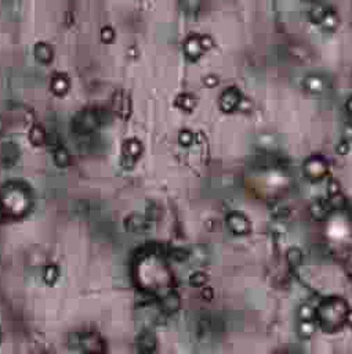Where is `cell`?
I'll use <instances>...</instances> for the list:
<instances>
[{"label":"cell","mask_w":352,"mask_h":354,"mask_svg":"<svg viewBox=\"0 0 352 354\" xmlns=\"http://www.w3.org/2000/svg\"><path fill=\"white\" fill-rule=\"evenodd\" d=\"M32 194L22 183H9L0 191V213L7 219H20L32 208Z\"/></svg>","instance_id":"6da1fadb"},{"label":"cell","mask_w":352,"mask_h":354,"mask_svg":"<svg viewBox=\"0 0 352 354\" xmlns=\"http://www.w3.org/2000/svg\"><path fill=\"white\" fill-rule=\"evenodd\" d=\"M349 311L347 302L341 298H328L316 307V320L323 331L336 332L347 322Z\"/></svg>","instance_id":"7a4b0ae2"},{"label":"cell","mask_w":352,"mask_h":354,"mask_svg":"<svg viewBox=\"0 0 352 354\" xmlns=\"http://www.w3.org/2000/svg\"><path fill=\"white\" fill-rule=\"evenodd\" d=\"M100 126H101V116H100V111L95 109H83L74 119V130L80 136H87L90 133H94Z\"/></svg>","instance_id":"3957f363"},{"label":"cell","mask_w":352,"mask_h":354,"mask_svg":"<svg viewBox=\"0 0 352 354\" xmlns=\"http://www.w3.org/2000/svg\"><path fill=\"white\" fill-rule=\"evenodd\" d=\"M79 347L84 354H104L107 344L97 332H84L80 335Z\"/></svg>","instance_id":"277c9868"},{"label":"cell","mask_w":352,"mask_h":354,"mask_svg":"<svg viewBox=\"0 0 352 354\" xmlns=\"http://www.w3.org/2000/svg\"><path fill=\"white\" fill-rule=\"evenodd\" d=\"M304 173L311 180H321L328 173V162L319 155L309 157L304 162Z\"/></svg>","instance_id":"5b68a950"},{"label":"cell","mask_w":352,"mask_h":354,"mask_svg":"<svg viewBox=\"0 0 352 354\" xmlns=\"http://www.w3.org/2000/svg\"><path fill=\"white\" fill-rule=\"evenodd\" d=\"M141 154H142L141 143H140L138 140H136V138H130V140H127V141L124 143V145H123L122 165L124 166V169H132Z\"/></svg>","instance_id":"8992f818"},{"label":"cell","mask_w":352,"mask_h":354,"mask_svg":"<svg viewBox=\"0 0 352 354\" xmlns=\"http://www.w3.org/2000/svg\"><path fill=\"white\" fill-rule=\"evenodd\" d=\"M227 226L231 231L238 235H246L250 232L249 219L240 212H231L227 216Z\"/></svg>","instance_id":"52a82bcc"},{"label":"cell","mask_w":352,"mask_h":354,"mask_svg":"<svg viewBox=\"0 0 352 354\" xmlns=\"http://www.w3.org/2000/svg\"><path fill=\"white\" fill-rule=\"evenodd\" d=\"M20 148L14 141H6L0 148V162L6 169H10L20 159Z\"/></svg>","instance_id":"ba28073f"},{"label":"cell","mask_w":352,"mask_h":354,"mask_svg":"<svg viewBox=\"0 0 352 354\" xmlns=\"http://www.w3.org/2000/svg\"><path fill=\"white\" fill-rule=\"evenodd\" d=\"M112 111L116 113L119 118L127 119L130 112H132V103L129 99L127 94L123 92H116L112 97Z\"/></svg>","instance_id":"9c48e42d"},{"label":"cell","mask_w":352,"mask_h":354,"mask_svg":"<svg viewBox=\"0 0 352 354\" xmlns=\"http://www.w3.org/2000/svg\"><path fill=\"white\" fill-rule=\"evenodd\" d=\"M156 338L149 331H144L138 335L137 350L140 354H153L156 350Z\"/></svg>","instance_id":"30bf717a"},{"label":"cell","mask_w":352,"mask_h":354,"mask_svg":"<svg viewBox=\"0 0 352 354\" xmlns=\"http://www.w3.org/2000/svg\"><path fill=\"white\" fill-rule=\"evenodd\" d=\"M124 227L129 232H133V234H141V232L147 231L148 227H149V223L144 216L141 215H130V216L126 217L124 220Z\"/></svg>","instance_id":"8fae6325"},{"label":"cell","mask_w":352,"mask_h":354,"mask_svg":"<svg viewBox=\"0 0 352 354\" xmlns=\"http://www.w3.org/2000/svg\"><path fill=\"white\" fill-rule=\"evenodd\" d=\"M69 87H71V83H69V79L67 75H54L53 79H51V83H50V88H51L53 94L58 96V97H62V96L68 93Z\"/></svg>","instance_id":"7c38bea8"},{"label":"cell","mask_w":352,"mask_h":354,"mask_svg":"<svg viewBox=\"0 0 352 354\" xmlns=\"http://www.w3.org/2000/svg\"><path fill=\"white\" fill-rule=\"evenodd\" d=\"M180 305H181V300H180V296L177 295L174 290H170L167 292L166 295L163 296L161 299V307L163 313L166 314H171V313H176L177 310L180 309Z\"/></svg>","instance_id":"4fadbf2b"},{"label":"cell","mask_w":352,"mask_h":354,"mask_svg":"<svg viewBox=\"0 0 352 354\" xmlns=\"http://www.w3.org/2000/svg\"><path fill=\"white\" fill-rule=\"evenodd\" d=\"M205 46H203V38H198V36H191L189 39L186 40L184 44V51L189 58H198L201 57V54L205 51Z\"/></svg>","instance_id":"5bb4252c"},{"label":"cell","mask_w":352,"mask_h":354,"mask_svg":"<svg viewBox=\"0 0 352 354\" xmlns=\"http://www.w3.org/2000/svg\"><path fill=\"white\" fill-rule=\"evenodd\" d=\"M34 54L35 58L38 60L40 64L43 65L50 64L54 58V51L53 49H51V46L47 43H43V42H40V43H38L35 46Z\"/></svg>","instance_id":"9a60e30c"},{"label":"cell","mask_w":352,"mask_h":354,"mask_svg":"<svg viewBox=\"0 0 352 354\" xmlns=\"http://www.w3.org/2000/svg\"><path fill=\"white\" fill-rule=\"evenodd\" d=\"M240 103V94L235 88H228L221 96V107L225 111H234Z\"/></svg>","instance_id":"2e32d148"},{"label":"cell","mask_w":352,"mask_h":354,"mask_svg":"<svg viewBox=\"0 0 352 354\" xmlns=\"http://www.w3.org/2000/svg\"><path fill=\"white\" fill-rule=\"evenodd\" d=\"M46 137H47V133L40 125H34L29 129V141L35 147H43L46 144Z\"/></svg>","instance_id":"e0dca14e"},{"label":"cell","mask_w":352,"mask_h":354,"mask_svg":"<svg viewBox=\"0 0 352 354\" xmlns=\"http://www.w3.org/2000/svg\"><path fill=\"white\" fill-rule=\"evenodd\" d=\"M329 211H330L329 202L323 201V199H318L311 205V215L315 220H325L329 215Z\"/></svg>","instance_id":"ac0fdd59"},{"label":"cell","mask_w":352,"mask_h":354,"mask_svg":"<svg viewBox=\"0 0 352 354\" xmlns=\"http://www.w3.org/2000/svg\"><path fill=\"white\" fill-rule=\"evenodd\" d=\"M54 162H55V165H57L59 169H65V167L71 166L72 159H71V154H69L68 150L62 147V145L59 148H57V150L54 151Z\"/></svg>","instance_id":"d6986e66"},{"label":"cell","mask_w":352,"mask_h":354,"mask_svg":"<svg viewBox=\"0 0 352 354\" xmlns=\"http://www.w3.org/2000/svg\"><path fill=\"white\" fill-rule=\"evenodd\" d=\"M326 15H328V11H326V7L322 3H319V2L312 3L311 9H309V18L313 22H323Z\"/></svg>","instance_id":"ffe728a7"},{"label":"cell","mask_w":352,"mask_h":354,"mask_svg":"<svg viewBox=\"0 0 352 354\" xmlns=\"http://www.w3.org/2000/svg\"><path fill=\"white\" fill-rule=\"evenodd\" d=\"M59 277L58 267L55 264H49L44 267L43 270V281L47 285H54Z\"/></svg>","instance_id":"44dd1931"},{"label":"cell","mask_w":352,"mask_h":354,"mask_svg":"<svg viewBox=\"0 0 352 354\" xmlns=\"http://www.w3.org/2000/svg\"><path fill=\"white\" fill-rule=\"evenodd\" d=\"M315 322L313 321H300L299 327H297V332H299L300 338L303 339H309L312 338V335L315 334Z\"/></svg>","instance_id":"7402d4cb"},{"label":"cell","mask_w":352,"mask_h":354,"mask_svg":"<svg viewBox=\"0 0 352 354\" xmlns=\"http://www.w3.org/2000/svg\"><path fill=\"white\" fill-rule=\"evenodd\" d=\"M286 259H287V263L292 267H299L303 263V252L300 251L299 248L293 246L286 252Z\"/></svg>","instance_id":"603a6c76"},{"label":"cell","mask_w":352,"mask_h":354,"mask_svg":"<svg viewBox=\"0 0 352 354\" xmlns=\"http://www.w3.org/2000/svg\"><path fill=\"white\" fill-rule=\"evenodd\" d=\"M316 317V309H313L311 305H304L300 306L299 309V318L300 321H313Z\"/></svg>","instance_id":"cb8c5ba5"},{"label":"cell","mask_w":352,"mask_h":354,"mask_svg":"<svg viewBox=\"0 0 352 354\" xmlns=\"http://www.w3.org/2000/svg\"><path fill=\"white\" fill-rule=\"evenodd\" d=\"M169 256L171 259H174L177 261H184L189 257V252L186 251L185 248H181V246H173L169 249Z\"/></svg>","instance_id":"d4e9b609"},{"label":"cell","mask_w":352,"mask_h":354,"mask_svg":"<svg viewBox=\"0 0 352 354\" xmlns=\"http://www.w3.org/2000/svg\"><path fill=\"white\" fill-rule=\"evenodd\" d=\"M328 202L330 209H336V211H340V209H342V208L345 206V199H344V197H342L341 194L332 195Z\"/></svg>","instance_id":"484cf974"},{"label":"cell","mask_w":352,"mask_h":354,"mask_svg":"<svg viewBox=\"0 0 352 354\" xmlns=\"http://www.w3.org/2000/svg\"><path fill=\"white\" fill-rule=\"evenodd\" d=\"M44 145H47L53 153L57 150V148L61 147V143H59V137H58V134H57V132H51V134H47V137H46V144H44Z\"/></svg>","instance_id":"4316f807"},{"label":"cell","mask_w":352,"mask_h":354,"mask_svg":"<svg viewBox=\"0 0 352 354\" xmlns=\"http://www.w3.org/2000/svg\"><path fill=\"white\" fill-rule=\"evenodd\" d=\"M206 280H207L206 274H203L201 271H195L189 277V284L194 286H203L206 284Z\"/></svg>","instance_id":"83f0119b"},{"label":"cell","mask_w":352,"mask_h":354,"mask_svg":"<svg viewBox=\"0 0 352 354\" xmlns=\"http://www.w3.org/2000/svg\"><path fill=\"white\" fill-rule=\"evenodd\" d=\"M192 256H194V259H195L198 263H205V261L207 260V257H209L207 249H206L205 246H196L195 249H194V252H192Z\"/></svg>","instance_id":"f1b7e54d"},{"label":"cell","mask_w":352,"mask_h":354,"mask_svg":"<svg viewBox=\"0 0 352 354\" xmlns=\"http://www.w3.org/2000/svg\"><path fill=\"white\" fill-rule=\"evenodd\" d=\"M305 86L311 92H321L323 88V82L319 78H308L305 82Z\"/></svg>","instance_id":"f546056e"},{"label":"cell","mask_w":352,"mask_h":354,"mask_svg":"<svg viewBox=\"0 0 352 354\" xmlns=\"http://www.w3.org/2000/svg\"><path fill=\"white\" fill-rule=\"evenodd\" d=\"M100 38L104 43H111L115 39V31L111 26H104L101 29V34H100Z\"/></svg>","instance_id":"4dcf8cb0"},{"label":"cell","mask_w":352,"mask_h":354,"mask_svg":"<svg viewBox=\"0 0 352 354\" xmlns=\"http://www.w3.org/2000/svg\"><path fill=\"white\" fill-rule=\"evenodd\" d=\"M271 212H272V216L278 217V219H283V217H286L289 215V209L284 205H282V203L275 205Z\"/></svg>","instance_id":"1f68e13d"},{"label":"cell","mask_w":352,"mask_h":354,"mask_svg":"<svg viewBox=\"0 0 352 354\" xmlns=\"http://www.w3.org/2000/svg\"><path fill=\"white\" fill-rule=\"evenodd\" d=\"M178 104H180V107H181V108L189 111V109L194 107V99H192L191 96H186V94H184V96H181V97L178 99Z\"/></svg>","instance_id":"d6a6232c"},{"label":"cell","mask_w":352,"mask_h":354,"mask_svg":"<svg viewBox=\"0 0 352 354\" xmlns=\"http://www.w3.org/2000/svg\"><path fill=\"white\" fill-rule=\"evenodd\" d=\"M328 192L330 197L336 195V194H340V184L336 180H330L328 184Z\"/></svg>","instance_id":"836d02e7"},{"label":"cell","mask_w":352,"mask_h":354,"mask_svg":"<svg viewBox=\"0 0 352 354\" xmlns=\"http://www.w3.org/2000/svg\"><path fill=\"white\" fill-rule=\"evenodd\" d=\"M192 141H194V136H192L189 132H181L180 134V143L184 144V145H191Z\"/></svg>","instance_id":"e575fe53"},{"label":"cell","mask_w":352,"mask_h":354,"mask_svg":"<svg viewBox=\"0 0 352 354\" xmlns=\"http://www.w3.org/2000/svg\"><path fill=\"white\" fill-rule=\"evenodd\" d=\"M348 150H349V145H348L347 141H344V143H341L337 147V151L341 154V155H345V154L348 153Z\"/></svg>","instance_id":"d590c367"},{"label":"cell","mask_w":352,"mask_h":354,"mask_svg":"<svg viewBox=\"0 0 352 354\" xmlns=\"http://www.w3.org/2000/svg\"><path fill=\"white\" fill-rule=\"evenodd\" d=\"M202 296H203L206 300H210L211 298H213V290H211L210 288H203V289H202Z\"/></svg>","instance_id":"8d00e7d4"},{"label":"cell","mask_w":352,"mask_h":354,"mask_svg":"<svg viewBox=\"0 0 352 354\" xmlns=\"http://www.w3.org/2000/svg\"><path fill=\"white\" fill-rule=\"evenodd\" d=\"M347 111L349 113V116H352V97L347 101Z\"/></svg>","instance_id":"74e56055"},{"label":"cell","mask_w":352,"mask_h":354,"mask_svg":"<svg viewBox=\"0 0 352 354\" xmlns=\"http://www.w3.org/2000/svg\"><path fill=\"white\" fill-rule=\"evenodd\" d=\"M5 125H6V122L3 121V118H0V134L3 133V130H5Z\"/></svg>","instance_id":"f35d334b"},{"label":"cell","mask_w":352,"mask_h":354,"mask_svg":"<svg viewBox=\"0 0 352 354\" xmlns=\"http://www.w3.org/2000/svg\"><path fill=\"white\" fill-rule=\"evenodd\" d=\"M0 342H2V331H0Z\"/></svg>","instance_id":"ab89813d"}]
</instances>
